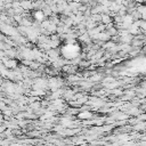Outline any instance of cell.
<instances>
[{"mask_svg": "<svg viewBox=\"0 0 146 146\" xmlns=\"http://www.w3.org/2000/svg\"><path fill=\"white\" fill-rule=\"evenodd\" d=\"M79 51H80V48L78 47V44H73V43H70V42H68V44H65L62 48V55L66 59L76 58L79 56Z\"/></svg>", "mask_w": 146, "mask_h": 146, "instance_id": "6da1fadb", "label": "cell"}, {"mask_svg": "<svg viewBox=\"0 0 146 146\" xmlns=\"http://www.w3.org/2000/svg\"><path fill=\"white\" fill-rule=\"evenodd\" d=\"M34 17H35L36 21L41 22V21H43V19L46 18V15H44L43 10H36V11L34 13Z\"/></svg>", "mask_w": 146, "mask_h": 146, "instance_id": "7a4b0ae2", "label": "cell"}, {"mask_svg": "<svg viewBox=\"0 0 146 146\" xmlns=\"http://www.w3.org/2000/svg\"><path fill=\"white\" fill-rule=\"evenodd\" d=\"M100 22H103V24L107 25V24H110V23L112 22V18H111V16H110L108 14H103V15H102V21H100Z\"/></svg>", "mask_w": 146, "mask_h": 146, "instance_id": "3957f363", "label": "cell"}, {"mask_svg": "<svg viewBox=\"0 0 146 146\" xmlns=\"http://www.w3.org/2000/svg\"><path fill=\"white\" fill-rule=\"evenodd\" d=\"M91 116H92V114H91L90 112L86 111V110H84L82 113L79 114V117H80V119H91Z\"/></svg>", "mask_w": 146, "mask_h": 146, "instance_id": "277c9868", "label": "cell"}, {"mask_svg": "<svg viewBox=\"0 0 146 146\" xmlns=\"http://www.w3.org/2000/svg\"><path fill=\"white\" fill-rule=\"evenodd\" d=\"M145 5H146V2H145Z\"/></svg>", "mask_w": 146, "mask_h": 146, "instance_id": "5b68a950", "label": "cell"}]
</instances>
